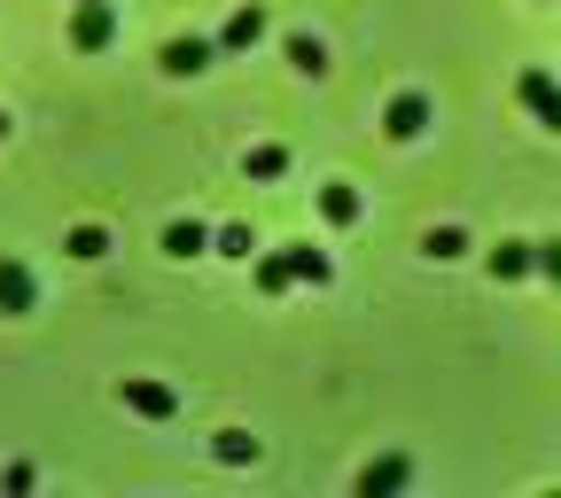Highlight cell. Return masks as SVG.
<instances>
[{
	"label": "cell",
	"instance_id": "obj_1",
	"mask_svg": "<svg viewBox=\"0 0 561 498\" xmlns=\"http://www.w3.org/2000/svg\"><path fill=\"white\" fill-rule=\"evenodd\" d=\"M110 39H117V9H110V0H79V9H70V47L102 55Z\"/></svg>",
	"mask_w": 561,
	"mask_h": 498
},
{
	"label": "cell",
	"instance_id": "obj_2",
	"mask_svg": "<svg viewBox=\"0 0 561 498\" xmlns=\"http://www.w3.org/2000/svg\"><path fill=\"white\" fill-rule=\"evenodd\" d=\"M117 397H125V413H140V420H172V413H180V390H172V382H149V374H125Z\"/></svg>",
	"mask_w": 561,
	"mask_h": 498
},
{
	"label": "cell",
	"instance_id": "obj_3",
	"mask_svg": "<svg viewBox=\"0 0 561 498\" xmlns=\"http://www.w3.org/2000/svg\"><path fill=\"white\" fill-rule=\"evenodd\" d=\"M515 102H523L546 132H561V79H553V70H523V79H515Z\"/></svg>",
	"mask_w": 561,
	"mask_h": 498
},
{
	"label": "cell",
	"instance_id": "obj_4",
	"mask_svg": "<svg viewBox=\"0 0 561 498\" xmlns=\"http://www.w3.org/2000/svg\"><path fill=\"white\" fill-rule=\"evenodd\" d=\"M39 304V280H32V265L24 257H0V312H9V320H24Z\"/></svg>",
	"mask_w": 561,
	"mask_h": 498
},
{
	"label": "cell",
	"instance_id": "obj_5",
	"mask_svg": "<svg viewBox=\"0 0 561 498\" xmlns=\"http://www.w3.org/2000/svg\"><path fill=\"white\" fill-rule=\"evenodd\" d=\"M430 94H390V109H382V132L390 140H421V132H430Z\"/></svg>",
	"mask_w": 561,
	"mask_h": 498
},
{
	"label": "cell",
	"instance_id": "obj_6",
	"mask_svg": "<svg viewBox=\"0 0 561 498\" xmlns=\"http://www.w3.org/2000/svg\"><path fill=\"white\" fill-rule=\"evenodd\" d=\"M265 32H273V24H265V9H257V0H242V9L219 24V55H250Z\"/></svg>",
	"mask_w": 561,
	"mask_h": 498
},
{
	"label": "cell",
	"instance_id": "obj_7",
	"mask_svg": "<svg viewBox=\"0 0 561 498\" xmlns=\"http://www.w3.org/2000/svg\"><path fill=\"white\" fill-rule=\"evenodd\" d=\"M172 79H195V70H210L219 62V39H164V55H157Z\"/></svg>",
	"mask_w": 561,
	"mask_h": 498
},
{
	"label": "cell",
	"instance_id": "obj_8",
	"mask_svg": "<svg viewBox=\"0 0 561 498\" xmlns=\"http://www.w3.org/2000/svg\"><path fill=\"white\" fill-rule=\"evenodd\" d=\"M242 179H250V187H273V179H289V149H280V140H257V149L242 157Z\"/></svg>",
	"mask_w": 561,
	"mask_h": 498
},
{
	"label": "cell",
	"instance_id": "obj_9",
	"mask_svg": "<svg viewBox=\"0 0 561 498\" xmlns=\"http://www.w3.org/2000/svg\"><path fill=\"white\" fill-rule=\"evenodd\" d=\"M413 483V460H367L359 467V498H390V490H405Z\"/></svg>",
	"mask_w": 561,
	"mask_h": 498
},
{
	"label": "cell",
	"instance_id": "obj_10",
	"mask_svg": "<svg viewBox=\"0 0 561 498\" xmlns=\"http://www.w3.org/2000/svg\"><path fill=\"white\" fill-rule=\"evenodd\" d=\"M250 280H257V297H289V289H297V273H289V250H273V257H250Z\"/></svg>",
	"mask_w": 561,
	"mask_h": 498
},
{
	"label": "cell",
	"instance_id": "obj_11",
	"mask_svg": "<svg viewBox=\"0 0 561 498\" xmlns=\"http://www.w3.org/2000/svg\"><path fill=\"white\" fill-rule=\"evenodd\" d=\"M538 273V242H500L491 250V280H530Z\"/></svg>",
	"mask_w": 561,
	"mask_h": 498
},
{
	"label": "cell",
	"instance_id": "obj_12",
	"mask_svg": "<svg viewBox=\"0 0 561 498\" xmlns=\"http://www.w3.org/2000/svg\"><path fill=\"white\" fill-rule=\"evenodd\" d=\"M320 219H328V227H351V219H359V187H351V179H328V187H320Z\"/></svg>",
	"mask_w": 561,
	"mask_h": 498
},
{
	"label": "cell",
	"instance_id": "obj_13",
	"mask_svg": "<svg viewBox=\"0 0 561 498\" xmlns=\"http://www.w3.org/2000/svg\"><path fill=\"white\" fill-rule=\"evenodd\" d=\"M280 55H289V70H305V79H320V70H328V47H320L312 32H289V39H280Z\"/></svg>",
	"mask_w": 561,
	"mask_h": 498
},
{
	"label": "cell",
	"instance_id": "obj_14",
	"mask_svg": "<svg viewBox=\"0 0 561 498\" xmlns=\"http://www.w3.org/2000/svg\"><path fill=\"white\" fill-rule=\"evenodd\" d=\"M203 250H210V227H195V219L164 227V257H203Z\"/></svg>",
	"mask_w": 561,
	"mask_h": 498
},
{
	"label": "cell",
	"instance_id": "obj_15",
	"mask_svg": "<svg viewBox=\"0 0 561 498\" xmlns=\"http://www.w3.org/2000/svg\"><path fill=\"white\" fill-rule=\"evenodd\" d=\"M289 273H297V280H312V289H320V280L335 273V257H328V250H312V242H289Z\"/></svg>",
	"mask_w": 561,
	"mask_h": 498
},
{
	"label": "cell",
	"instance_id": "obj_16",
	"mask_svg": "<svg viewBox=\"0 0 561 498\" xmlns=\"http://www.w3.org/2000/svg\"><path fill=\"white\" fill-rule=\"evenodd\" d=\"M62 257L94 265V257H110V234H102V227H70V234H62Z\"/></svg>",
	"mask_w": 561,
	"mask_h": 498
},
{
	"label": "cell",
	"instance_id": "obj_17",
	"mask_svg": "<svg viewBox=\"0 0 561 498\" xmlns=\"http://www.w3.org/2000/svg\"><path fill=\"white\" fill-rule=\"evenodd\" d=\"M210 257H234V265H250V257H257L250 227H210Z\"/></svg>",
	"mask_w": 561,
	"mask_h": 498
},
{
	"label": "cell",
	"instance_id": "obj_18",
	"mask_svg": "<svg viewBox=\"0 0 561 498\" xmlns=\"http://www.w3.org/2000/svg\"><path fill=\"white\" fill-rule=\"evenodd\" d=\"M421 257L453 265V257H468V234H460V227H430V234H421Z\"/></svg>",
	"mask_w": 561,
	"mask_h": 498
},
{
	"label": "cell",
	"instance_id": "obj_19",
	"mask_svg": "<svg viewBox=\"0 0 561 498\" xmlns=\"http://www.w3.org/2000/svg\"><path fill=\"white\" fill-rule=\"evenodd\" d=\"M210 452H219L227 467H250V460H257V437H250V429H219V444H210Z\"/></svg>",
	"mask_w": 561,
	"mask_h": 498
},
{
	"label": "cell",
	"instance_id": "obj_20",
	"mask_svg": "<svg viewBox=\"0 0 561 498\" xmlns=\"http://www.w3.org/2000/svg\"><path fill=\"white\" fill-rule=\"evenodd\" d=\"M538 273L553 280V289H561V234H553V242H538Z\"/></svg>",
	"mask_w": 561,
	"mask_h": 498
},
{
	"label": "cell",
	"instance_id": "obj_21",
	"mask_svg": "<svg viewBox=\"0 0 561 498\" xmlns=\"http://www.w3.org/2000/svg\"><path fill=\"white\" fill-rule=\"evenodd\" d=\"M0 140H9V109H0Z\"/></svg>",
	"mask_w": 561,
	"mask_h": 498
}]
</instances>
